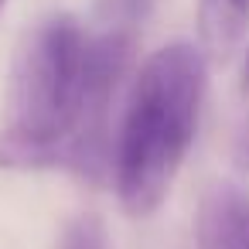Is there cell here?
Masks as SVG:
<instances>
[{
	"label": "cell",
	"mask_w": 249,
	"mask_h": 249,
	"mask_svg": "<svg viewBox=\"0 0 249 249\" xmlns=\"http://www.w3.org/2000/svg\"><path fill=\"white\" fill-rule=\"evenodd\" d=\"M133 55V24L89 35L72 14L38 21L11 62L0 171H72L92 184L109 178L113 106Z\"/></svg>",
	"instance_id": "1"
},
{
	"label": "cell",
	"mask_w": 249,
	"mask_h": 249,
	"mask_svg": "<svg viewBox=\"0 0 249 249\" xmlns=\"http://www.w3.org/2000/svg\"><path fill=\"white\" fill-rule=\"evenodd\" d=\"M205 86L208 58L188 41L157 48L137 69L109 171L116 201L130 218H147L167 201L198 133Z\"/></svg>",
	"instance_id": "2"
},
{
	"label": "cell",
	"mask_w": 249,
	"mask_h": 249,
	"mask_svg": "<svg viewBox=\"0 0 249 249\" xmlns=\"http://www.w3.org/2000/svg\"><path fill=\"white\" fill-rule=\"evenodd\" d=\"M198 249H249V195L215 184L198 208Z\"/></svg>",
	"instance_id": "3"
},
{
	"label": "cell",
	"mask_w": 249,
	"mask_h": 249,
	"mask_svg": "<svg viewBox=\"0 0 249 249\" xmlns=\"http://www.w3.org/2000/svg\"><path fill=\"white\" fill-rule=\"evenodd\" d=\"M198 48L212 62H225L249 35V0H198Z\"/></svg>",
	"instance_id": "4"
},
{
	"label": "cell",
	"mask_w": 249,
	"mask_h": 249,
	"mask_svg": "<svg viewBox=\"0 0 249 249\" xmlns=\"http://www.w3.org/2000/svg\"><path fill=\"white\" fill-rule=\"evenodd\" d=\"M58 249H113L109 229H106L103 215H99V212H79V215L65 225Z\"/></svg>",
	"instance_id": "5"
},
{
	"label": "cell",
	"mask_w": 249,
	"mask_h": 249,
	"mask_svg": "<svg viewBox=\"0 0 249 249\" xmlns=\"http://www.w3.org/2000/svg\"><path fill=\"white\" fill-rule=\"evenodd\" d=\"M232 164H235V171L249 174V113H246V120L239 123V130H235V140H232Z\"/></svg>",
	"instance_id": "6"
},
{
	"label": "cell",
	"mask_w": 249,
	"mask_h": 249,
	"mask_svg": "<svg viewBox=\"0 0 249 249\" xmlns=\"http://www.w3.org/2000/svg\"><path fill=\"white\" fill-rule=\"evenodd\" d=\"M242 92L249 96V48H246V58H242Z\"/></svg>",
	"instance_id": "7"
},
{
	"label": "cell",
	"mask_w": 249,
	"mask_h": 249,
	"mask_svg": "<svg viewBox=\"0 0 249 249\" xmlns=\"http://www.w3.org/2000/svg\"><path fill=\"white\" fill-rule=\"evenodd\" d=\"M4 4H7V0H0V11H4Z\"/></svg>",
	"instance_id": "8"
}]
</instances>
